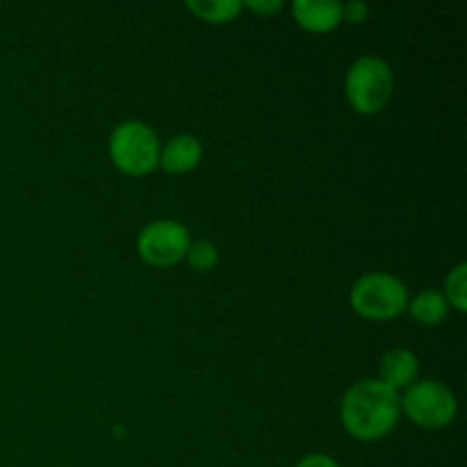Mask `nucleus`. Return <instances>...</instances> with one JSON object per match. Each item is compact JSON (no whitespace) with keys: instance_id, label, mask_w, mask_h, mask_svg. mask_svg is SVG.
Masks as SVG:
<instances>
[{"instance_id":"nucleus-12","label":"nucleus","mask_w":467,"mask_h":467,"mask_svg":"<svg viewBox=\"0 0 467 467\" xmlns=\"http://www.w3.org/2000/svg\"><path fill=\"white\" fill-rule=\"evenodd\" d=\"M442 296L447 299V304L454 306L459 313L467 310V265L461 263L456 265L450 272V276L445 278V292Z\"/></svg>"},{"instance_id":"nucleus-5","label":"nucleus","mask_w":467,"mask_h":467,"mask_svg":"<svg viewBox=\"0 0 467 467\" xmlns=\"http://www.w3.org/2000/svg\"><path fill=\"white\" fill-rule=\"evenodd\" d=\"M400 406L413 424L422 429H442L454 422L459 413L456 395L441 381H415L400 397Z\"/></svg>"},{"instance_id":"nucleus-15","label":"nucleus","mask_w":467,"mask_h":467,"mask_svg":"<svg viewBox=\"0 0 467 467\" xmlns=\"http://www.w3.org/2000/svg\"><path fill=\"white\" fill-rule=\"evenodd\" d=\"M244 7H249L251 12L255 14H265V16H272V14H276L278 9L283 7L281 0H249V3H244Z\"/></svg>"},{"instance_id":"nucleus-13","label":"nucleus","mask_w":467,"mask_h":467,"mask_svg":"<svg viewBox=\"0 0 467 467\" xmlns=\"http://www.w3.org/2000/svg\"><path fill=\"white\" fill-rule=\"evenodd\" d=\"M185 260L190 263V267L194 272H208L217 265L219 260V251L213 242L208 240H199V242H192L190 249H187Z\"/></svg>"},{"instance_id":"nucleus-16","label":"nucleus","mask_w":467,"mask_h":467,"mask_svg":"<svg viewBox=\"0 0 467 467\" xmlns=\"http://www.w3.org/2000/svg\"><path fill=\"white\" fill-rule=\"evenodd\" d=\"M296 467H340L336 459L327 454H308L296 463Z\"/></svg>"},{"instance_id":"nucleus-6","label":"nucleus","mask_w":467,"mask_h":467,"mask_svg":"<svg viewBox=\"0 0 467 467\" xmlns=\"http://www.w3.org/2000/svg\"><path fill=\"white\" fill-rule=\"evenodd\" d=\"M192 244L190 231L173 219H158L141 228L137 237V254L150 267L167 269L185 260Z\"/></svg>"},{"instance_id":"nucleus-7","label":"nucleus","mask_w":467,"mask_h":467,"mask_svg":"<svg viewBox=\"0 0 467 467\" xmlns=\"http://www.w3.org/2000/svg\"><path fill=\"white\" fill-rule=\"evenodd\" d=\"M203 158V146L194 135H176L160 149V162L167 173H190L194 171Z\"/></svg>"},{"instance_id":"nucleus-10","label":"nucleus","mask_w":467,"mask_h":467,"mask_svg":"<svg viewBox=\"0 0 467 467\" xmlns=\"http://www.w3.org/2000/svg\"><path fill=\"white\" fill-rule=\"evenodd\" d=\"M406 310H409L415 322L424 324V327H438V324L445 322L447 313H450V304H447L441 290H422L413 299H409Z\"/></svg>"},{"instance_id":"nucleus-1","label":"nucleus","mask_w":467,"mask_h":467,"mask_svg":"<svg viewBox=\"0 0 467 467\" xmlns=\"http://www.w3.org/2000/svg\"><path fill=\"white\" fill-rule=\"evenodd\" d=\"M400 415V395L379 379H363L342 397V427L360 442H377L386 438L397 427Z\"/></svg>"},{"instance_id":"nucleus-8","label":"nucleus","mask_w":467,"mask_h":467,"mask_svg":"<svg viewBox=\"0 0 467 467\" xmlns=\"http://www.w3.org/2000/svg\"><path fill=\"white\" fill-rule=\"evenodd\" d=\"M292 14L308 32H331L342 23V5L336 0H296Z\"/></svg>"},{"instance_id":"nucleus-4","label":"nucleus","mask_w":467,"mask_h":467,"mask_svg":"<svg viewBox=\"0 0 467 467\" xmlns=\"http://www.w3.org/2000/svg\"><path fill=\"white\" fill-rule=\"evenodd\" d=\"M158 135L141 121H123L109 135V158L126 176H146L155 171L160 162Z\"/></svg>"},{"instance_id":"nucleus-2","label":"nucleus","mask_w":467,"mask_h":467,"mask_svg":"<svg viewBox=\"0 0 467 467\" xmlns=\"http://www.w3.org/2000/svg\"><path fill=\"white\" fill-rule=\"evenodd\" d=\"M392 91H395V73L383 57L363 55L347 71L345 94L358 114H379L386 109Z\"/></svg>"},{"instance_id":"nucleus-9","label":"nucleus","mask_w":467,"mask_h":467,"mask_svg":"<svg viewBox=\"0 0 467 467\" xmlns=\"http://www.w3.org/2000/svg\"><path fill=\"white\" fill-rule=\"evenodd\" d=\"M420 372L418 356L409 349H390L383 354L381 363H379V381L386 383L392 390H400V388H409L410 383H415Z\"/></svg>"},{"instance_id":"nucleus-11","label":"nucleus","mask_w":467,"mask_h":467,"mask_svg":"<svg viewBox=\"0 0 467 467\" xmlns=\"http://www.w3.org/2000/svg\"><path fill=\"white\" fill-rule=\"evenodd\" d=\"M185 7L205 23H228L240 16L244 3L240 0H187Z\"/></svg>"},{"instance_id":"nucleus-14","label":"nucleus","mask_w":467,"mask_h":467,"mask_svg":"<svg viewBox=\"0 0 467 467\" xmlns=\"http://www.w3.org/2000/svg\"><path fill=\"white\" fill-rule=\"evenodd\" d=\"M368 14L369 7L360 0H351V3L342 5V21H349V23H363L368 21Z\"/></svg>"},{"instance_id":"nucleus-3","label":"nucleus","mask_w":467,"mask_h":467,"mask_svg":"<svg viewBox=\"0 0 467 467\" xmlns=\"http://www.w3.org/2000/svg\"><path fill=\"white\" fill-rule=\"evenodd\" d=\"M349 304L356 315L372 322H388L406 313L409 287L404 281L386 272L363 274L349 292Z\"/></svg>"}]
</instances>
